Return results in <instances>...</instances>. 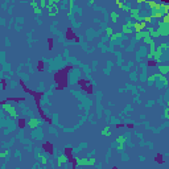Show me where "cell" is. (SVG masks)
<instances>
[{"label":"cell","instance_id":"6da1fadb","mask_svg":"<svg viewBox=\"0 0 169 169\" xmlns=\"http://www.w3.org/2000/svg\"><path fill=\"white\" fill-rule=\"evenodd\" d=\"M133 27H135V29H136V32H137V33H139V32H141V29L144 27H145V23H135L133 24Z\"/></svg>","mask_w":169,"mask_h":169},{"label":"cell","instance_id":"7a4b0ae2","mask_svg":"<svg viewBox=\"0 0 169 169\" xmlns=\"http://www.w3.org/2000/svg\"><path fill=\"white\" fill-rule=\"evenodd\" d=\"M131 17L137 19L139 17V9H131Z\"/></svg>","mask_w":169,"mask_h":169},{"label":"cell","instance_id":"3957f363","mask_svg":"<svg viewBox=\"0 0 169 169\" xmlns=\"http://www.w3.org/2000/svg\"><path fill=\"white\" fill-rule=\"evenodd\" d=\"M118 19H119V15H118V13H111V20H112L114 23H116Z\"/></svg>","mask_w":169,"mask_h":169},{"label":"cell","instance_id":"277c9868","mask_svg":"<svg viewBox=\"0 0 169 169\" xmlns=\"http://www.w3.org/2000/svg\"><path fill=\"white\" fill-rule=\"evenodd\" d=\"M65 161H66V156H61L57 164H58V165H62V162H65Z\"/></svg>","mask_w":169,"mask_h":169},{"label":"cell","instance_id":"5b68a950","mask_svg":"<svg viewBox=\"0 0 169 169\" xmlns=\"http://www.w3.org/2000/svg\"><path fill=\"white\" fill-rule=\"evenodd\" d=\"M123 32L128 34V33H131V32H132V29H131V28H128L127 25H124V27H123Z\"/></svg>","mask_w":169,"mask_h":169},{"label":"cell","instance_id":"8992f818","mask_svg":"<svg viewBox=\"0 0 169 169\" xmlns=\"http://www.w3.org/2000/svg\"><path fill=\"white\" fill-rule=\"evenodd\" d=\"M36 126H37L36 120H30V122H29V127H30V128H36Z\"/></svg>","mask_w":169,"mask_h":169},{"label":"cell","instance_id":"52a82bcc","mask_svg":"<svg viewBox=\"0 0 169 169\" xmlns=\"http://www.w3.org/2000/svg\"><path fill=\"white\" fill-rule=\"evenodd\" d=\"M143 20H144V23H151V21H152V16H147V17H144V19H143Z\"/></svg>","mask_w":169,"mask_h":169},{"label":"cell","instance_id":"ba28073f","mask_svg":"<svg viewBox=\"0 0 169 169\" xmlns=\"http://www.w3.org/2000/svg\"><path fill=\"white\" fill-rule=\"evenodd\" d=\"M102 135H107V136H108V135H110V129H108V128L103 129V131H102Z\"/></svg>","mask_w":169,"mask_h":169},{"label":"cell","instance_id":"9c48e42d","mask_svg":"<svg viewBox=\"0 0 169 169\" xmlns=\"http://www.w3.org/2000/svg\"><path fill=\"white\" fill-rule=\"evenodd\" d=\"M143 36H144V33H143V32H139V33H136V38H141Z\"/></svg>","mask_w":169,"mask_h":169},{"label":"cell","instance_id":"30bf717a","mask_svg":"<svg viewBox=\"0 0 169 169\" xmlns=\"http://www.w3.org/2000/svg\"><path fill=\"white\" fill-rule=\"evenodd\" d=\"M106 30H107V34H108V36L112 34V29H111V28H106Z\"/></svg>","mask_w":169,"mask_h":169},{"label":"cell","instance_id":"8fae6325","mask_svg":"<svg viewBox=\"0 0 169 169\" xmlns=\"http://www.w3.org/2000/svg\"><path fill=\"white\" fill-rule=\"evenodd\" d=\"M116 4H118V7H119V8H123V7H124V5L120 3V1H116Z\"/></svg>","mask_w":169,"mask_h":169},{"label":"cell","instance_id":"7c38bea8","mask_svg":"<svg viewBox=\"0 0 169 169\" xmlns=\"http://www.w3.org/2000/svg\"><path fill=\"white\" fill-rule=\"evenodd\" d=\"M118 141H119V143H123V141H124V137H123V136H120L119 139H118Z\"/></svg>","mask_w":169,"mask_h":169},{"label":"cell","instance_id":"4fadbf2b","mask_svg":"<svg viewBox=\"0 0 169 169\" xmlns=\"http://www.w3.org/2000/svg\"><path fill=\"white\" fill-rule=\"evenodd\" d=\"M40 5H41V7H45V5H46V3H45V1H40Z\"/></svg>","mask_w":169,"mask_h":169}]
</instances>
